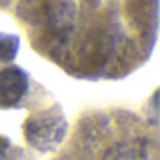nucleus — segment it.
<instances>
[{
    "mask_svg": "<svg viewBox=\"0 0 160 160\" xmlns=\"http://www.w3.org/2000/svg\"><path fill=\"white\" fill-rule=\"evenodd\" d=\"M25 134L30 145L40 151L55 149L66 134V119L55 109L32 115L25 124Z\"/></svg>",
    "mask_w": 160,
    "mask_h": 160,
    "instance_id": "f257e3e1",
    "label": "nucleus"
},
{
    "mask_svg": "<svg viewBox=\"0 0 160 160\" xmlns=\"http://www.w3.org/2000/svg\"><path fill=\"white\" fill-rule=\"evenodd\" d=\"M28 91V75L19 68H6L0 72V106L12 108L21 102Z\"/></svg>",
    "mask_w": 160,
    "mask_h": 160,
    "instance_id": "f03ea898",
    "label": "nucleus"
},
{
    "mask_svg": "<svg viewBox=\"0 0 160 160\" xmlns=\"http://www.w3.org/2000/svg\"><path fill=\"white\" fill-rule=\"evenodd\" d=\"M102 160H147V145L141 139H124L111 145Z\"/></svg>",
    "mask_w": 160,
    "mask_h": 160,
    "instance_id": "7ed1b4c3",
    "label": "nucleus"
},
{
    "mask_svg": "<svg viewBox=\"0 0 160 160\" xmlns=\"http://www.w3.org/2000/svg\"><path fill=\"white\" fill-rule=\"evenodd\" d=\"M19 51V38L15 34H0V62H12Z\"/></svg>",
    "mask_w": 160,
    "mask_h": 160,
    "instance_id": "20e7f679",
    "label": "nucleus"
},
{
    "mask_svg": "<svg viewBox=\"0 0 160 160\" xmlns=\"http://www.w3.org/2000/svg\"><path fill=\"white\" fill-rule=\"evenodd\" d=\"M10 149V141L6 139V138H2L0 136V160L4 158V154H6V151Z\"/></svg>",
    "mask_w": 160,
    "mask_h": 160,
    "instance_id": "39448f33",
    "label": "nucleus"
}]
</instances>
